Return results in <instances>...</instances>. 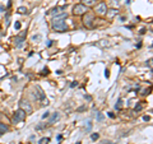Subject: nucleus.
<instances>
[{
  "mask_svg": "<svg viewBox=\"0 0 153 144\" xmlns=\"http://www.w3.org/2000/svg\"><path fill=\"white\" fill-rule=\"evenodd\" d=\"M52 30L56 32H65L68 31V24H66L65 19H54L51 23Z\"/></svg>",
  "mask_w": 153,
  "mask_h": 144,
  "instance_id": "1",
  "label": "nucleus"
},
{
  "mask_svg": "<svg viewBox=\"0 0 153 144\" xmlns=\"http://www.w3.org/2000/svg\"><path fill=\"white\" fill-rule=\"evenodd\" d=\"M25 117H26V112L23 111V110L19 108V110H17V111L13 114L12 121H13V124H18V122L23 121V120H25Z\"/></svg>",
  "mask_w": 153,
  "mask_h": 144,
  "instance_id": "2",
  "label": "nucleus"
},
{
  "mask_svg": "<svg viewBox=\"0 0 153 144\" xmlns=\"http://www.w3.org/2000/svg\"><path fill=\"white\" fill-rule=\"evenodd\" d=\"M26 35H27V32H23L22 35H19V36H17L16 38H14V44H16V47L21 49V47L25 45V42H26Z\"/></svg>",
  "mask_w": 153,
  "mask_h": 144,
  "instance_id": "3",
  "label": "nucleus"
},
{
  "mask_svg": "<svg viewBox=\"0 0 153 144\" xmlns=\"http://www.w3.org/2000/svg\"><path fill=\"white\" fill-rule=\"evenodd\" d=\"M87 12H88V9H87V7H84L83 4H78V5H75L73 9V13L75 16H83V14H85Z\"/></svg>",
  "mask_w": 153,
  "mask_h": 144,
  "instance_id": "4",
  "label": "nucleus"
},
{
  "mask_svg": "<svg viewBox=\"0 0 153 144\" xmlns=\"http://www.w3.org/2000/svg\"><path fill=\"white\" fill-rule=\"evenodd\" d=\"M93 21H94V16H93V14H91V13H87V14L84 16V18H83L84 26L88 27V28L93 27Z\"/></svg>",
  "mask_w": 153,
  "mask_h": 144,
  "instance_id": "5",
  "label": "nucleus"
},
{
  "mask_svg": "<svg viewBox=\"0 0 153 144\" xmlns=\"http://www.w3.org/2000/svg\"><path fill=\"white\" fill-rule=\"evenodd\" d=\"M19 107H21V110H23L26 114H32V106L26 99H22L21 102H19Z\"/></svg>",
  "mask_w": 153,
  "mask_h": 144,
  "instance_id": "6",
  "label": "nucleus"
},
{
  "mask_svg": "<svg viewBox=\"0 0 153 144\" xmlns=\"http://www.w3.org/2000/svg\"><path fill=\"white\" fill-rule=\"evenodd\" d=\"M96 13L100 14V16H105L107 13V5L105 3H101L96 7Z\"/></svg>",
  "mask_w": 153,
  "mask_h": 144,
  "instance_id": "7",
  "label": "nucleus"
},
{
  "mask_svg": "<svg viewBox=\"0 0 153 144\" xmlns=\"http://www.w3.org/2000/svg\"><path fill=\"white\" fill-rule=\"evenodd\" d=\"M60 119V115H59V112H55V114H52V116L50 117V120H49V122L50 124H54L55 121H57V120Z\"/></svg>",
  "mask_w": 153,
  "mask_h": 144,
  "instance_id": "8",
  "label": "nucleus"
},
{
  "mask_svg": "<svg viewBox=\"0 0 153 144\" xmlns=\"http://www.w3.org/2000/svg\"><path fill=\"white\" fill-rule=\"evenodd\" d=\"M8 130H9L8 125H5V124H3V122H0V135H1V134H5Z\"/></svg>",
  "mask_w": 153,
  "mask_h": 144,
  "instance_id": "9",
  "label": "nucleus"
},
{
  "mask_svg": "<svg viewBox=\"0 0 153 144\" xmlns=\"http://www.w3.org/2000/svg\"><path fill=\"white\" fill-rule=\"evenodd\" d=\"M64 9H65V7H57L55 9H52V10L50 12V14H52V16H56V14L60 13V10H64Z\"/></svg>",
  "mask_w": 153,
  "mask_h": 144,
  "instance_id": "10",
  "label": "nucleus"
},
{
  "mask_svg": "<svg viewBox=\"0 0 153 144\" xmlns=\"http://www.w3.org/2000/svg\"><path fill=\"white\" fill-rule=\"evenodd\" d=\"M66 17H68V14L64 12V13H59V14H56V16H54V19H65Z\"/></svg>",
  "mask_w": 153,
  "mask_h": 144,
  "instance_id": "11",
  "label": "nucleus"
},
{
  "mask_svg": "<svg viewBox=\"0 0 153 144\" xmlns=\"http://www.w3.org/2000/svg\"><path fill=\"white\" fill-rule=\"evenodd\" d=\"M80 1L83 3L84 7H91V5H93L94 4V0H80Z\"/></svg>",
  "mask_w": 153,
  "mask_h": 144,
  "instance_id": "12",
  "label": "nucleus"
},
{
  "mask_svg": "<svg viewBox=\"0 0 153 144\" xmlns=\"http://www.w3.org/2000/svg\"><path fill=\"white\" fill-rule=\"evenodd\" d=\"M18 13H21V14H27L28 10H27V8H25V7H19V8H18Z\"/></svg>",
  "mask_w": 153,
  "mask_h": 144,
  "instance_id": "13",
  "label": "nucleus"
},
{
  "mask_svg": "<svg viewBox=\"0 0 153 144\" xmlns=\"http://www.w3.org/2000/svg\"><path fill=\"white\" fill-rule=\"evenodd\" d=\"M97 121H103L105 120V116H103V114H101V112H97Z\"/></svg>",
  "mask_w": 153,
  "mask_h": 144,
  "instance_id": "14",
  "label": "nucleus"
},
{
  "mask_svg": "<svg viewBox=\"0 0 153 144\" xmlns=\"http://www.w3.org/2000/svg\"><path fill=\"white\" fill-rule=\"evenodd\" d=\"M116 13H117V12L115 10V9H112V10H110V12H108V13H106V14H107V17H108V18H112Z\"/></svg>",
  "mask_w": 153,
  "mask_h": 144,
  "instance_id": "15",
  "label": "nucleus"
},
{
  "mask_svg": "<svg viewBox=\"0 0 153 144\" xmlns=\"http://www.w3.org/2000/svg\"><path fill=\"white\" fill-rule=\"evenodd\" d=\"M91 129H92V122L88 121L87 125H85V131H91Z\"/></svg>",
  "mask_w": 153,
  "mask_h": 144,
  "instance_id": "16",
  "label": "nucleus"
},
{
  "mask_svg": "<svg viewBox=\"0 0 153 144\" xmlns=\"http://www.w3.org/2000/svg\"><path fill=\"white\" fill-rule=\"evenodd\" d=\"M121 102H123L121 98H119V99H117V103L115 105V107H116L117 110H120V108H121Z\"/></svg>",
  "mask_w": 153,
  "mask_h": 144,
  "instance_id": "17",
  "label": "nucleus"
},
{
  "mask_svg": "<svg viewBox=\"0 0 153 144\" xmlns=\"http://www.w3.org/2000/svg\"><path fill=\"white\" fill-rule=\"evenodd\" d=\"M98 138H100V134H97V133H94V134L91 135V139H92V140H97Z\"/></svg>",
  "mask_w": 153,
  "mask_h": 144,
  "instance_id": "18",
  "label": "nucleus"
},
{
  "mask_svg": "<svg viewBox=\"0 0 153 144\" xmlns=\"http://www.w3.org/2000/svg\"><path fill=\"white\" fill-rule=\"evenodd\" d=\"M45 142H50V139H49V138H47V139H46V138H42V139H41V140H40V142H38V144H44Z\"/></svg>",
  "mask_w": 153,
  "mask_h": 144,
  "instance_id": "19",
  "label": "nucleus"
},
{
  "mask_svg": "<svg viewBox=\"0 0 153 144\" xmlns=\"http://www.w3.org/2000/svg\"><path fill=\"white\" fill-rule=\"evenodd\" d=\"M32 40H33V41H40V40H41V36H40V35H37V36L35 35V36L32 37Z\"/></svg>",
  "mask_w": 153,
  "mask_h": 144,
  "instance_id": "20",
  "label": "nucleus"
},
{
  "mask_svg": "<svg viewBox=\"0 0 153 144\" xmlns=\"http://www.w3.org/2000/svg\"><path fill=\"white\" fill-rule=\"evenodd\" d=\"M14 28H16V30H21V23L16 22V23H14Z\"/></svg>",
  "mask_w": 153,
  "mask_h": 144,
  "instance_id": "21",
  "label": "nucleus"
},
{
  "mask_svg": "<svg viewBox=\"0 0 153 144\" xmlns=\"http://www.w3.org/2000/svg\"><path fill=\"white\" fill-rule=\"evenodd\" d=\"M85 110H87V107H85V106H80L78 110H76V111H78V112H82V111H85Z\"/></svg>",
  "mask_w": 153,
  "mask_h": 144,
  "instance_id": "22",
  "label": "nucleus"
},
{
  "mask_svg": "<svg viewBox=\"0 0 153 144\" xmlns=\"http://www.w3.org/2000/svg\"><path fill=\"white\" fill-rule=\"evenodd\" d=\"M49 116H50V112H49V111H46L44 115H42V119H47Z\"/></svg>",
  "mask_w": 153,
  "mask_h": 144,
  "instance_id": "23",
  "label": "nucleus"
},
{
  "mask_svg": "<svg viewBox=\"0 0 153 144\" xmlns=\"http://www.w3.org/2000/svg\"><path fill=\"white\" fill-rule=\"evenodd\" d=\"M142 108H143L142 105H137V106H135V111H140Z\"/></svg>",
  "mask_w": 153,
  "mask_h": 144,
  "instance_id": "24",
  "label": "nucleus"
},
{
  "mask_svg": "<svg viewBox=\"0 0 153 144\" xmlns=\"http://www.w3.org/2000/svg\"><path fill=\"white\" fill-rule=\"evenodd\" d=\"M42 74H44V75H47V74H49V69L45 68L44 70H42Z\"/></svg>",
  "mask_w": 153,
  "mask_h": 144,
  "instance_id": "25",
  "label": "nucleus"
},
{
  "mask_svg": "<svg viewBox=\"0 0 153 144\" xmlns=\"http://www.w3.org/2000/svg\"><path fill=\"white\" fill-rule=\"evenodd\" d=\"M52 44H54V41H52V40H50V41H47V47H50V46H52Z\"/></svg>",
  "mask_w": 153,
  "mask_h": 144,
  "instance_id": "26",
  "label": "nucleus"
},
{
  "mask_svg": "<svg viewBox=\"0 0 153 144\" xmlns=\"http://www.w3.org/2000/svg\"><path fill=\"white\" fill-rule=\"evenodd\" d=\"M105 76H106V78H108V76H110V71L106 69V70H105Z\"/></svg>",
  "mask_w": 153,
  "mask_h": 144,
  "instance_id": "27",
  "label": "nucleus"
},
{
  "mask_svg": "<svg viewBox=\"0 0 153 144\" xmlns=\"http://www.w3.org/2000/svg\"><path fill=\"white\" fill-rule=\"evenodd\" d=\"M75 85H78V83H76V82H73V83H71V84H70V87H71V88H74V87H75Z\"/></svg>",
  "mask_w": 153,
  "mask_h": 144,
  "instance_id": "28",
  "label": "nucleus"
},
{
  "mask_svg": "<svg viewBox=\"0 0 153 144\" xmlns=\"http://www.w3.org/2000/svg\"><path fill=\"white\" fill-rule=\"evenodd\" d=\"M149 116H144V117H143V120H144V121H149Z\"/></svg>",
  "mask_w": 153,
  "mask_h": 144,
  "instance_id": "29",
  "label": "nucleus"
},
{
  "mask_svg": "<svg viewBox=\"0 0 153 144\" xmlns=\"http://www.w3.org/2000/svg\"><path fill=\"white\" fill-rule=\"evenodd\" d=\"M108 116H110V117H111V119H114V117H115V115H114L112 112H108Z\"/></svg>",
  "mask_w": 153,
  "mask_h": 144,
  "instance_id": "30",
  "label": "nucleus"
},
{
  "mask_svg": "<svg viewBox=\"0 0 153 144\" xmlns=\"http://www.w3.org/2000/svg\"><path fill=\"white\" fill-rule=\"evenodd\" d=\"M1 117H3V115H1V114H0V119H1Z\"/></svg>",
  "mask_w": 153,
  "mask_h": 144,
  "instance_id": "31",
  "label": "nucleus"
},
{
  "mask_svg": "<svg viewBox=\"0 0 153 144\" xmlns=\"http://www.w3.org/2000/svg\"><path fill=\"white\" fill-rule=\"evenodd\" d=\"M105 144H112V143H105Z\"/></svg>",
  "mask_w": 153,
  "mask_h": 144,
  "instance_id": "32",
  "label": "nucleus"
}]
</instances>
